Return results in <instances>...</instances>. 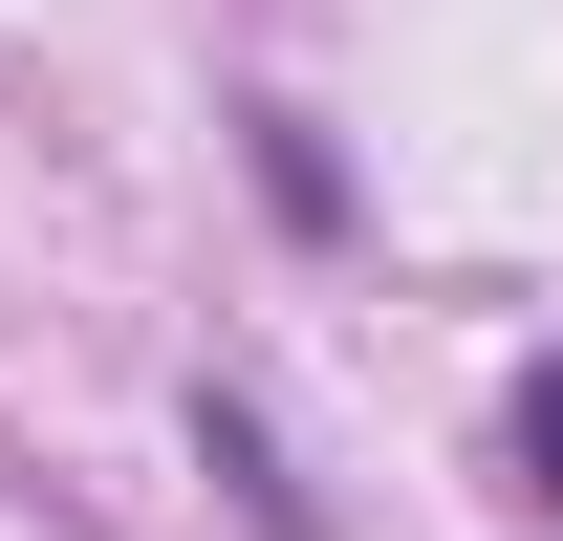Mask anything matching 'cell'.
<instances>
[{"label": "cell", "mask_w": 563, "mask_h": 541, "mask_svg": "<svg viewBox=\"0 0 563 541\" xmlns=\"http://www.w3.org/2000/svg\"><path fill=\"white\" fill-rule=\"evenodd\" d=\"M520 498H563V346H542V390H520Z\"/></svg>", "instance_id": "1"}]
</instances>
